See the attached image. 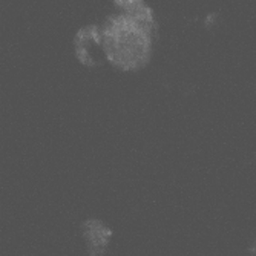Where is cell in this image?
I'll return each instance as SVG.
<instances>
[{
    "instance_id": "1",
    "label": "cell",
    "mask_w": 256,
    "mask_h": 256,
    "mask_svg": "<svg viewBox=\"0 0 256 256\" xmlns=\"http://www.w3.org/2000/svg\"><path fill=\"white\" fill-rule=\"evenodd\" d=\"M121 12L114 15L101 32V43L107 58L123 68L136 69L150 55L153 17L140 0H121Z\"/></svg>"
}]
</instances>
